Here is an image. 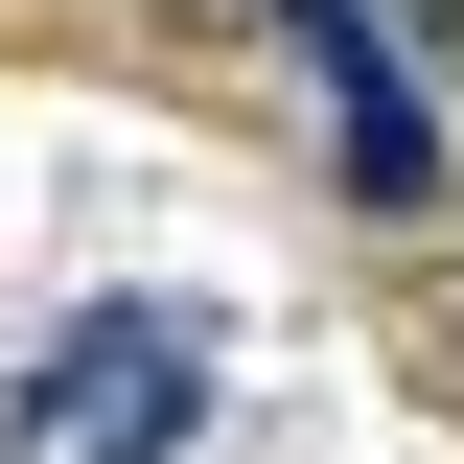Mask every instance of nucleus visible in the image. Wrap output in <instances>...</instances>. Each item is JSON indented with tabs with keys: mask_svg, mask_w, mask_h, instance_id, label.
<instances>
[{
	"mask_svg": "<svg viewBox=\"0 0 464 464\" xmlns=\"http://www.w3.org/2000/svg\"><path fill=\"white\" fill-rule=\"evenodd\" d=\"M186 418H209V325H186V302H93V325L24 372V441L47 464H163Z\"/></svg>",
	"mask_w": 464,
	"mask_h": 464,
	"instance_id": "1",
	"label": "nucleus"
},
{
	"mask_svg": "<svg viewBox=\"0 0 464 464\" xmlns=\"http://www.w3.org/2000/svg\"><path fill=\"white\" fill-rule=\"evenodd\" d=\"M209 24H279V0H209Z\"/></svg>",
	"mask_w": 464,
	"mask_h": 464,
	"instance_id": "2",
	"label": "nucleus"
}]
</instances>
